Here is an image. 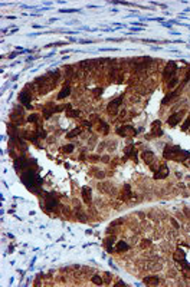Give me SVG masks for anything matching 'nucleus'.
I'll list each match as a JSON object with an SVG mask.
<instances>
[{
  "label": "nucleus",
  "instance_id": "20",
  "mask_svg": "<svg viewBox=\"0 0 190 287\" xmlns=\"http://www.w3.org/2000/svg\"><path fill=\"white\" fill-rule=\"evenodd\" d=\"M79 133H81V129H79V128H75V129H72L71 132L68 133V135H66V138H69V139H71V138H74V136H77V135H79Z\"/></svg>",
  "mask_w": 190,
  "mask_h": 287
},
{
  "label": "nucleus",
  "instance_id": "10",
  "mask_svg": "<svg viewBox=\"0 0 190 287\" xmlns=\"http://www.w3.org/2000/svg\"><path fill=\"white\" fill-rule=\"evenodd\" d=\"M173 258H174V261L181 263V261H184V260H186V253H184L181 248H177V250L173 253Z\"/></svg>",
  "mask_w": 190,
  "mask_h": 287
},
{
  "label": "nucleus",
  "instance_id": "14",
  "mask_svg": "<svg viewBox=\"0 0 190 287\" xmlns=\"http://www.w3.org/2000/svg\"><path fill=\"white\" fill-rule=\"evenodd\" d=\"M82 198H84V201H85L87 204H90V202H91L92 195H91V188L90 187H84V188H82Z\"/></svg>",
  "mask_w": 190,
  "mask_h": 287
},
{
  "label": "nucleus",
  "instance_id": "17",
  "mask_svg": "<svg viewBox=\"0 0 190 287\" xmlns=\"http://www.w3.org/2000/svg\"><path fill=\"white\" fill-rule=\"evenodd\" d=\"M130 247H128V244L125 243V241H120V243L117 244V251L118 253H123V251H127Z\"/></svg>",
  "mask_w": 190,
  "mask_h": 287
},
{
  "label": "nucleus",
  "instance_id": "16",
  "mask_svg": "<svg viewBox=\"0 0 190 287\" xmlns=\"http://www.w3.org/2000/svg\"><path fill=\"white\" fill-rule=\"evenodd\" d=\"M69 93H71V88H69V86H64L62 90L59 92V95H58V99H64V98H66Z\"/></svg>",
  "mask_w": 190,
  "mask_h": 287
},
{
  "label": "nucleus",
  "instance_id": "2",
  "mask_svg": "<svg viewBox=\"0 0 190 287\" xmlns=\"http://www.w3.org/2000/svg\"><path fill=\"white\" fill-rule=\"evenodd\" d=\"M180 151V146L179 145H166V148H164V151H163V155H164V158H167V159H174L176 158V155L179 154Z\"/></svg>",
  "mask_w": 190,
  "mask_h": 287
},
{
  "label": "nucleus",
  "instance_id": "18",
  "mask_svg": "<svg viewBox=\"0 0 190 287\" xmlns=\"http://www.w3.org/2000/svg\"><path fill=\"white\" fill-rule=\"evenodd\" d=\"M92 283L95 284V286H102L104 284V280H102V277L98 276V274H95V276H92Z\"/></svg>",
  "mask_w": 190,
  "mask_h": 287
},
{
  "label": "nucleus",
  "instance_id": "27",
  "mask_svg": "<svg viewBox=\"0 0 190 287\" xmlns=\"http://www.w3.org/2000/svg\"><path fill=\"white\" fill-rule=\"evenodd\" d=\"M189 126H190V121H189V119H186V122H184V123H183V126H181V129H183V131H187V129H189Z\"/></svg>",
  "mask_w": 190,
  "mask_h": 287
},
{
  "label": "nucleus",
  "instance_id": "23",
  "mask_svg": "<svg viewBox=\"0 0 190 287\" xmlns=\"http://www.w3.org/2000/svg\"><path fill=\"white\" fill-rule=\"evenodd\" d=\"M62 151H64V152H68V154H69V152H72V151H74V145H72V144H69V145H66V146H64V148H62Z\"/></svg>",
  "mask_w": 190,
  "mask_h": 287
},
{
  "label": "nucleus",
  "instance_id": "19",
  "mask_svg": "<svg viewBox=\"0 0 190 287\" xmlns=\"http://www.w3.org/2000/svg\"><path fill=\"white\" fill-rule=\"evenodd\" d=\"M177 95H179V92H171V93H168L167 96H166V98L163 99V105H166L168 100H171L173 98H174V96H177Z\"/></svg>",
  "mask_w": 190,
  "mask_h": 287
},
{
  "label": "nucleus",
  "instance_id": "5",
  "mask_svg": "<svg viewBox=\"0 0 190 287\" xmlns=\"http://www.w3.org/2000/svg\"><path fill=\"white\" fill-rule=\"evenodd\" d=\"M117 133L120 135V136H128V135H135V129L134 126H131V125H124L121 128H118L117 129Z\"/></svg>",
  "mask_w": 190,
  "mask_h": 287
},
{
  "label": "nucleus",
  "instance_id": "7",
  "mask_svg": "<svg viewBox=\"0 0 190 287\" xmlns=\"http://www.w3.org/2000/svg\"><path fill=\"white\" fill-rule=\"evenodd\" d=\"M183 115H184V110H180V112H176V113H173L171 116H168L167 119V123L170 126H176L177 125V122L183 118Z\"/></svg>",
  "mask_w": 190,
  "mask_h": 287
},
{
  "label": "nucleus",
  "instance_id": "31",
  "mask_svg": "<svg viewBox=\"0 0 190 287\" xmlns=\"http://www.w3.org/2000/svg\"><path fill=\"white\" fill-rule=\"evenodd\" d=\"M121 286H125V283H123V281H120V283H117V284H115V287H121Z\"/></svg>",
  "mask_w": 190,
  "mask_h": 287
},
{
  "label": "nucleus",
  "instance_id": "21",
  "mask_svg": "<svg viewBox=\"0 0 190 287\" xmlns=\"http://www.w3.org/2000/svg\"><path fill=\"white\" fill-rule=\"evenodd\" d=\"M112 241H114V237H108V238L105 240V247H107V250H108V251H112V248H111Z\"/></svg>",
  "mask_w": 190,
  "mask_h": 287
},
{
  "label": "nucleus",
  "instance_id": "6",
  "mask_svg": "<svg viewBox=\"0 0 190 287\" xmlns=\"http://www.w3.org/2000/svg\"><path fill=\"white\" fill-rule=\"evenodd\" d=\"M19 99H20V102H22L23 105H26V108L32 109V105H30V92H29L27 89H25V90L20 92Z\"/></svg>",
  "mask_w": 190,
  "mask_h": 287
},
{
  "label": "nucleus",
  "instance_id": "13",
  "mask_svg": "<svg viewBox=\"0 0 190 287\" xmlns=\"http://www.w3.org/2000/svg\"><path fill=\"white\" fill-rule=\"evenodd\" d=\"M158 277L157 276H148V277H144V284L147 286H157L158 284Z\"/></svg>",
  "mask_w": 190,
  "mask_h": 287
},
{
  "label": "nucleus",
  "instance_id": "22",
  "mask_svg": "<svg viewBox=\"0 0 190 287\" xmlns=\"http://www.w3.org/2000/svg\"><path fill=\"white\" fill-rule=\"evenodd\" d=\"M177 82H179V79H177V77H176V76H174V77H171V79L168 80V88H170V89H173V88H174V86H176V85H177Z\"/></svg>",
  "mask_w": 190,
  "mask_h": 287
},
{
  "label": "nucleus",
  "instance_id": "32",
  "mask_svg": "<svg viewBox=\"0 0 190 287\" xmlns=\"http://www.w3.org/2000/svg\"><path fill=\"white\" fill-rule=\"evenodd\" d=\"M84 125H85V126H88V128H90V126H91V122H90V121H85V122H84Z\"/></svg>",
  "mask_w": 190,
  "mask_h": 287
},
{
  "label": "nucleus",
  "instance_id": "8",
  "mask_svg": "<svg viewBox=\"0 0 190 287\" xmlns=\"http://www.w3.org/2000/svg\"><path fill=\"white\" fill-rule=\"evenodd\" d=\"M167 175H168V168L166 165H161V166H158V169L156 171L154 178L156 179H163V178H166Z\"/></svg>",
  "mask_w": 190,
  "mask_h": 287
},
{
  "label": "nucleus",
  "instance_id": "25",
  "mask_svg": "<svg viewBox=\"0 0 190 287\" xmlns=\"http://www.w3.org/2000/svg\"><path fill=\"white\" fill-rule=\"evenodd\" d=\"M39 119V115H36V113H33V115H29V118H27V121L29 122H36Z\"/></svg>",
  "mask_w": 190,
  "mask_h": 287
},
{
  "label": "nucleus",
  "instance_id": "11",
  "mask_svg": "<svg viewBox=\"0 0 190 287\" xmlns=\"http://www.w3.org/2000/svg\"><path fill=\"white\" fill-rule=\"evenodd\" d=\"M46 210L48 211H52L53 208H55L56 205H58V201H56V198H53L52 195H48L46 197Z\"/></svg>",
  "mask_w": 190,
  "mask_h": 287
},
{
  "label": "nucleus",
  "instance_id": "28",
  "mask_svg": "<svg viewBox=\"0 0 190 287\" xmlns=\"http://www.w3.org/2000/svg\"><path fill=\"white\" fill-rule=\"evenodd\" d=\"M150 244H151V243H150V240H143L140 245H141V248H145V247H148Z\"/></svg>",
  "mask_w": 190,
  "mask_h": 287
},
{
  "label": "nucleus",
  "instance_id": "30",
  "mask_svg": "<svg viewBox=\"0 0 190 287\" xmlns=\"http://www.w3.org/2000/svg\"><path fill=\"white\" fill-rule=\"evenodd\" d=\"M104 277H105V283H110V281H108V280H110V278H111V276H110V274H108V273H105V276H104Z\"/></svg>",
  "mask_w": 190,
  "mask_h": 287
},
{
  "label": "nucleus",
  "instance_id": "26",
  "mask_svg": "<svg viewBox=\"0 0 190 287\" xmlns=\"http://www.w3.org/2000/svg\"><path fill=\"white\" fill-rule=\"evenodd\" d=\"M66 115H68V116H71V118H72V116H78L79 110H77V109H75V110H68Z\"/></svg>",
  "mask_w": 190,
  "mask_h": 287
},
{
  "label": "nucleus",
  "instance_id": "4",
  "mask_svg": "<svg viewBox=\"0 0 190 287\" xmlns=\"http://www.w3.org/2000/svg\"><path fill=\"white\" fill-rule=\"evenodd\" d=\"M121 103H123V96H120V98H117V99L111 100V102L108 103L107 109H108V112H110L111 115H115L117 110L120 109V105H121Z\"/></svg>",
  "mask_w": 190,
  "mask_h": 287
},
{
  "label": "nucleus",
  "instance_id": "24",
  "mask_svg": "<svg viewBox=\"0 0 190 287\" xmlns=\"http://www.w3.org/2000/svg\"><path fill=\"white\" fill-rule=\"evenodd\" d=\"M75 212H77V217H78V218H79V220H81V221H87V217L84 215V212H82V211H81V210L75 211Z\"/></svg>",
  "mask_w": 190,
  "mask_h": 287
},
{
  "label": "nucleus",
  "instance_id": "1",
  "mask_svg": "<svg viewBox=\"0 0 190 287\" xmlns=\"http://www.w3.org/2000/svg\"><path fill=\"white\" fill-rule=\"evenodd\" d=\"M22 182L27 188H36V187L40 185L42 179L38 177V175H35L33 172L29 169V171H26V172H23L22 174Z\"/></svg>",
  "mask_w": 190,
  "mask_h": 287
},
{
  "label": "nucleus",
  "instance_id": "15",
  "mask_svg": "<svg viewBox=\"0 0 190 287\" xmlns=\"http://www.w3.org/2000/svg\"><path fill=\"white\" fill-rule=\"evenodd\" d=\"M124 152L125 155H128V156H133L135 159V155H137V151H135L134 145H128V146H125V149H124Z\"/></svg>",
  "mask_w": 190,
  "mask_h": 287
},
{
  "label": "nucleus",
  "instance_id": "9",
  "mask_svg": "<svg viewBox=\"0 0 190 287\" xmlns=\"http://www.w3.org/2000/svg\"><path fill=\"white\" fill-rule=\"evenodd\" d=\"M141 158H143V161H144L147 165H153V162H154V154L151 152V151H144L143 154H141Z\"/></svg>",
  "mask_w": 190,
  "mask_h": 287
},
{
  "label": "nucleus",
  "instance_id": "3",
  "mask_svg": "<svg viewBox=\"0 0 190 287\" xmlns=\"http://www.w3.org/2000/svg\"><path fill=\"white\" fill-rule=\"evenodd\" d=\"M176 70H177V65H176L174 62H170L167 66L164 67V70H163V77H164L166 80H170L171 77H174Z\"/></svg>",
  "mask_w": 190,
  "mask_h": 287
},
{
  "label": "nucleus",
  "instance_id": "12",
  "mask_svg": "<svg viewBox=\"0 0 190 287\" xmlns=\"http://www.w3.org/2000/svg\"><path fill=\"white\" fill-rule=\"evenodd\" d=\"M189 158H190V152H189V151H180L179 154L176 155L174 161H179V162H186Z\"/></svg>",
  "mask_w": 190,
  "mask_h": 287
},
{
  "label": "nucleus",
  "instance_id": "29",
  "mask_svg": "<svg viewBox=\"0 0 190 287\" xmlns=\"http://www.w3.org/2000/svg\"><path fill=\"white\" fill-rule=\"evenodd\" d=\"M38 135H39V138H46V132L43 129H39L38 131Z\"/></svg>",
  "mask_w": 190,
  "mask_h": 287
},
{
  "label": "nucleus",
  "instance_id": "33",
  "mask_svg": "<svg viewBox=\"0 0 190 287\" xmlns=\"http://www.w3.org/2000/svg\"><path fill=\"white\" fill-rule=\"evenodd\" d=\"M189 121H190V113H189Z\"/></svg>",
  "mask_w": 190,
  "mask_h": 287
}]
</instances>
